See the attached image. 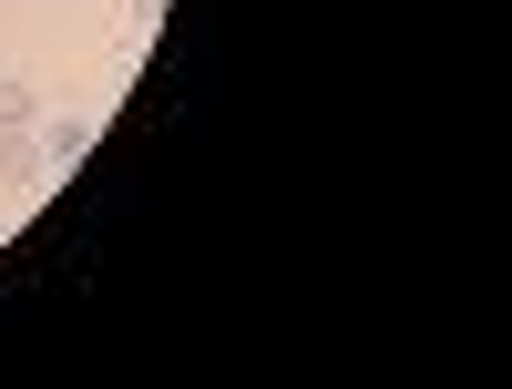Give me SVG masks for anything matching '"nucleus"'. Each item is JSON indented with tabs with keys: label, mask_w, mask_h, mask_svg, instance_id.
Segmentation results:
<instances>
[{
	"label": "nucleus",
	"mask_w": 512,
	"mask_h": 389,
	"mask_svg": "<svg viewBox=\"0 0 512 389\" xmlns=\"http://www.w3.org/2000/svg\"><path fill=\"white\" fill-rule=\"evenodd\" d=\"M41 175H52V164H41V134H31V123H0V185L41 195Z\"/></svg>",
	"instance_id": "nucleus-1"
},
{
	"label": "nucleus",
	"mask_w": 512,
	"mask_h": 389,
	"mask_svg": "<svg viewBox=\"0 0 512 389\" xmlns=\"http://www.w3.org/2000/svg\"><path fill=\"white\" fill-rule=\"evenodd\" d=\"M93 134H103L93 113H52V123H41V164H82V154H93Z\"/></svg>",
	"instance_id": "nucleus-2"
},
{
	"label": "nucleus",
	"mask_w": 512,
	"mask_h": 389,
	"mask_svg": "<svg viewBox=\"0 0 512 389\" xmlns=\"http://www.w3.org/2000/svg\"><path fill=\"white\" fill-rule=\"evenodd\" d=\"M0 123H41V93H31L21 72H0Z\"/></svg>",
	"instance_id": "nucleus-3"
}]
</instances>
